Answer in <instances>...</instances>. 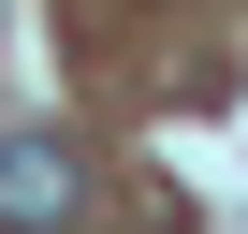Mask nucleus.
<instances>
[{"instance_id": "nucleus-1", "label": "nucleus", "mask_w": 248, "mask_h": 234, "mask_svg": "<svg viewBox=\"0 0 248 234\" xmlns=\"http://www.w3.org/2000/svg\"><path fill=\"white\" fill-rule=\"evenodd\" d=\"M73 205H88V161L59 132H0V234H59Z\"/></svg>"}]
</instances>
